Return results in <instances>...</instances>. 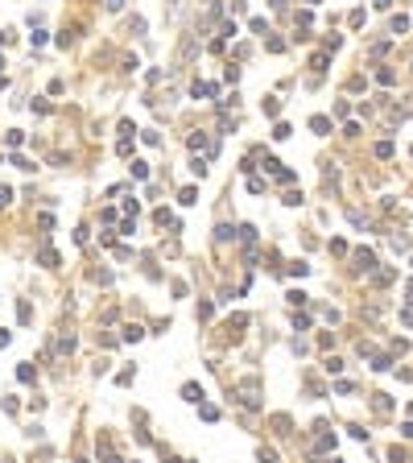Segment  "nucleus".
Returning <instances> with one entry per match:
<instances>
[{"instance_id": "nucleus-1", "label": "nucleus", "mask_w": 413, "mask_h": 463, "mask_svg": "<svg viewBox=\"0 0 413 463\" xmlns=\"http://www.w3.org/2000/svg\"><path fill=\"white\" fill-rule=\"evenodd\" d=\"M356 261H360V269H364V273H368V269H372V265H376V257H372V253H364V249H360V253H356Z\"/></svg>"}, {"instance_id": "nucleus-2", "label": "nucleus", "mask_w": 413, "mask_h": 463, "mask_svg": "<svg viewBox=\"0 0 413 463\" xmlns=\"http://www.w3.org/2000/svg\"><path fill=\"white\" fill-rule=\"evenodd\" d=\"M182 397H186V401H203V389H199V385H186Z\"/></svg>"}, {"instance_id": "nucleus-3", "label": "nucleus", "mask_w": 413, "mask_h": 463, "mask_svg": "<svg viewBox=\"0 0 413 463\" xmlns=\"http://www.w3.org/2000/svg\"><path fill=\"white\" fill-rule=\"evenodd\" d=\"M310 129H314V133H327V129H331V120H327V116H314V120H310Z\"/></svg>"}, {"instance_id": "nucleus-4", "label": "nucleus", "mask_w": 413, "mask_h": 463, "mask_svg": "<svg viewBox=\"0 0 413 463\" xmlns=\"http://www.w3.org/2000/svg\"><path fill=\"white\" fill-rule=\"evenodd\" d=\"M409 29V17H393V34H405Z\"/></svg>"}, {"instance_id": "nucleus-5", "label": "nucleus", "mask_w": 413, "mask_h": 463, "mask_svg": "<svg viewBox=\"0 0 413 463\" xmlns=\"http://www.w3.org/2000/svg\"><path fill=\"white\" fill-rule=\"evenodd\" d=\"M42 265H58V253L54 249H42Z\"/></svg>"}, {"instance_id": "nucleus-6", "label": "nucleus", "mask_w": 413, "mask_h": 463, "mask_svg": "<svg viewBox=\"0 0 413 463\" xmlns=\"http://www.w3.org/2000/svg\"><path fill=\"white\" fill-rule=\"evenodd\" d=\"M9 199H13V191H9V187H0V207H5Z\"/></svg>"}, {"instance_id": "nucleus-7", "label": "nucleus", "mask_w": 413, "mask_h": 463, "mask_svg": "<svg viewBox=\"0 0 413 463\" xmlns=\"http://www.w3.org/2000/svg\"><path fill=\"white\" fill-rule=\"evenodd\" d=\"M401 435H405V439H413V422H405V426H401Z\"/></svg>"}, {"instance_id": "nucleus-8", "label": "nucleus", "mask_w": 413, "mask_h": 463, "mask_svg": "<svg viewBox=\"0 0 413 463\" xmlns=\"http://www.w3.org/2000/svg\"><path fill=\"white\" fill-rule=\"evenodd\" d=\"M389 5H393V0H376V9H389Z\"/></svg>"}]
</instances>
